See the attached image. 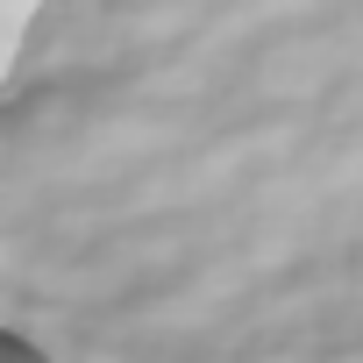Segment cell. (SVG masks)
Wrapping results in <instances>:
<instances>
[{
    "instance_id": "6da1fadb",
    "label": "cell",
    "mask_w": 363,
    "mask_h": 363,
    "mask_svg": "<svg viewBox=\"0 0 363 363\" xmlns=\"http://www.w3.org/2000/svg\"><path fill=\"white\" fill-rule=\"evenodd\" d=\"M43 15V0H0V50H22V36H29V22Z\"/></svg>"
},
{
    "instance_id": "7a4b0ae2",
    "label": "cell",
    "mask_w": 363,
    "mask_h": 363,
    "mask_svg": "<svg viewBox=\"0 0 363 363\" xmlns=\"http://www.w3.org/2000/svg\"><path fill=\"white\" fill-rule=\"evenodd\" d=\"M0 363H50V356H43L29 335H8V342H0Z\"/></svg>"
}]
</instances>
